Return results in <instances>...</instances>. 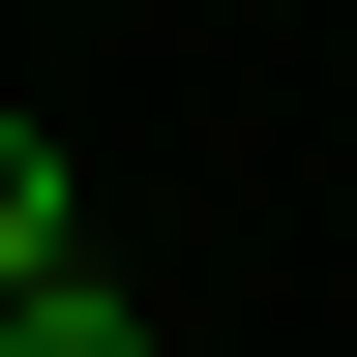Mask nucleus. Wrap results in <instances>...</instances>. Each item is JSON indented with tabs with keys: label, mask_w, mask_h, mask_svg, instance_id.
Instances as JSON below:
<instances>
[{
	"label": "nucleus",
	"mask_w": 357,
	"mask_h": 357,
	"mask_svg": "<svg viewBox=\"0 0 357 357\" xmlns=\"http://www.w3.org/2000/svg\"><path fill=\"white\" fill-rule=\"evenodd\" d=\"M89 268V178H60V119H0V298H60Z\"/></svg>",
	"instance_id": "obj_1"
},
{
	"label": "nucleus",
	"mask_w": 357,
	"mask_h": 357,
	"mask_svg": "<svg viewBox=\"0 0 357 357\" xmlns=\"http://www.w3.org/2000/svg\"><path fill=\"white\" fill-rule=\"evenodd\" d=\"M0 357H149V298H119V268H60V298H0Z\"/></svg>",
	"instance_id": "obj_2"
}]
</instances>
